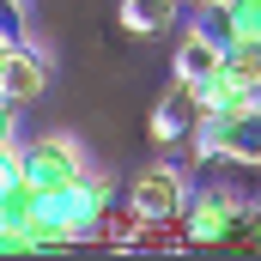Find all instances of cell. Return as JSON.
Returning <instances> with one entry per match:
<instances>
[{
  "mask_svg": "<svg viewBox=\"0 0 261 261\" xmlns=\"http://www.w3.org/2000/svg\"><path fill=\"white\" fill-rule=\"evenodd\" d=\"M31 213H37V189L24 176H6L0 182V225H24Z\"/></svg>",
  "mask_w": 261,
  "mask_h": 261,
  "instance_id": "cell-12",
  "label": "cell"
},
{
  "mask_svg": "<svg viewBox=\"0 0 261 261\" xmlns=\"http://www.w3.org/2000/svg\"><path fill=\"white\" fill-rule=\"evenodd\" d=\"M110 200H116V182L85 170L79 182H67V189H55V195H37V213L61 219L73 243H91V231H97V219H103V206H110Z\"/></svg>",
  "mask_w": 261,
  "mask_h": 261,
  "instance_id": "cell-2",
  "label": "cell"
},
{
  "mask_svg": "<svg viewBox=\"0 0 261 261\" xmlns=\"http://www.w3.org/2000/svg\"><path fill=\"white\" fill-rule=\"evenodd\" d=\"M12 43H18V37H6V31H0V61H6V49H12Z\"/></svg>",
  "mask_w": 261,
  "mask_h": 261,
  "instance_id": "cell-13",
  "label": "cell"
},
{
  "mask_svg": "<svg viewBox=\"0 0 261 261\" xmlns=\"http://www.w3.org/2000/svg\"><path fill=\"white\" fill-rule=\"evenodd\" d=\"M182 6H195V0H182Z\"/></svg>",
  "mask_w": 261,
  "mask_h": 261,
  "instance_id": "cell-15",
  "label": "cell"
},
{
  "mask_svg": "<svg viewBox=\"0 0 261 261\" xmlns=\"http://www.w3.org/2000/svg\"><path fill=\"white\" fill-rule=\"evenodd\" d=\"M213 61H219V49H213V43L200 37L195 24H189V31H182V43H176V79L189 85V79H200V73H206Z\"/></svg>",
  "mask_w": 261,
  "mask_h": 261,
  "instance_id": "cell-10",
  "label": "cell"
},
{
  "mask_svg": "<svg viewBox=\"0 0 261 261\" xmlns=\"http://www.w3.org/2000/svg\"><path fill=\"white\" fill-rule=\"evenodd\" d=\"M134 231H140V213H134L128 200L116 195L110 206H103V219H97V231H91V243H110V249H128Z\"/></svg>",
  "mask_w": 261,
  "mask_h": 261,
  "instance_id": "cell-9",
  "label": "cell"
},
{
  "mask_svg": "<svg viewBox=\"0 0 261 261\" xmlns=\"http://www.w3.org/2000/svg\"><path fill=\"white\" fill-rule=\"evenodd\" d=\"M0 12H24V0H0Z\"/></svg>",
  "mask_w": 261,
  "mask_h": 261,
  "instance_id": "cell-14",
  "label": "cell"
},
{
  "mask_svg": "<svg viewBox=\"0 0 261 261\" xmlns=\"http://www.w3.org/2000/svg\"><path fill=\"white\" fill-rule=\"evenodd\" d=\"M219 67L237 85H261V43H219Z\"/></svg>",
  "mask_w": 261,
  "mask_h": 261,
  "instance_id": "cell-11",
  "label": "cell"
},
{
  "mask_svg": "<svg viewBox=\"0 0 261 261\" xmlns=\"http://www.w3.org/2000/svg\"><path fill=\"white\" fill-rule=\"evenodd\" d=\"M49 91V61H43V49H31L24 37L6 49V61H0V97L12 103V110H24V103H37Z\"/></svg>",
  "mask_w": 261,
  "mask_h": 261,
  "instance_id": "cell-6",
  "label": "cell"
},
{
  "mask_svg": "<svg viewBox=\"0 0 261 261\" xmlns=\"http://www.w3.org/2000/svg\"><path fill=\"white\" fill-rule=\"evenodd\" d=\"M176 12H182V0H122V24L140 31V37L170 31V24H176Z\"/></svg>",
  "mask_w": 261,
  "mask_h": 261,
  "instance_id": "cell-8",
  "label": "cell"
},
{
  "mask_svg": "<svg viewBox=\"0 0 261 261\" xmlns=\"http://www.w3.org/2000/svg\"><path fill=\"white\" fill-rule=\"evenodd\" d=\"M18 176L37 189V195H55L67 182H79L85 176V152H79V140H67V134H49V140H18Z\"/></svg>",
  "mask_w": 261,
  "mask_h": 261,
  "instance_id": "cell-4",
  "label": "cell"
},
{
  "mask_svg": "<svg viewBox=\"0 0 261 261\" xmlns=\"http://www.w3.org/2000/svg\"><path fill=\"white\" fill-rule=\"evenodd\" d=\"M176 225H182L189 249H225V243L249 249L255 243V200H237L213 176H189V200H182Z\"/></svg>",
  "mask_w": 261,
  "mask_h": 261,
  "instance_id": "cell-1",
  "label": "cell"
},
{
  "mask_svg": "<svg viewBox=\"0 0 261 261\" xmlns=\"http://www.w3.org/2000/svg\"><path fill=\"white\" fill-rule=\"evenodd\" d=\"M195 116H200V103L189 97V85L176 79V85H170V97L152 110V140H158V146H176V140H189V134H195Z\"/></svg>",
  "mask_w": 261,
  "mask_h": 261,
  "instance_id": "cell-7",
  "label": "cell"
},
{
  "mask_svg": "<svg viewBox=\"0 0 261 261\" xmlns=\"http://www.w3.org/2000/svg\"><path fill=\"white\" fill-rule=\"evenodd\" d=\"M189 200V170L182 164H146L128 189V206L140 219H176Z\"/></svg>",
  "mask_w": 261,
  "mask_h": 261,
  "instance_id": "cell-5",
  "label": "cell"
},
{
  "mask_svg": "<svg viewBox=\"0 0 261 261\" xmlns=\"http://www.w3.org/2000/svg\"><path fill=\"white\" fill-rule=\"evenodd\" d=\"M255 116L261 110H243V103H231V110H200L195 134H189L182 146H195V158H255L261 152Z\"/></svg>",
  "mask_w": 261,
  "mask_h": 261,
  "instance_id": "cell-3",
  "label": "cell"
}]
</instances>
